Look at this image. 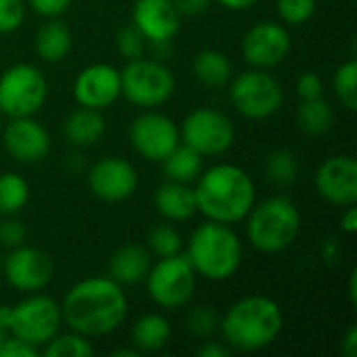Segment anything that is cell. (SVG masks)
<instances>
[{"mask_svg":"<svg viewBox=\"0 0 357 357\" xmlns=\"http://www.w3.org/2000/svg\"><path fill=\"white\" fill-rule=\"evenodd\" d=\"M8 322H10V305H0V328L8 333Z\"/></svg>","mask_w":357,"mask_h":357,"instance_id":"obj_48","label":"cell"},{"mask_svg":"<svg viewBox=\"0 0 357 357\" xmlns=\"http://www.w3.org/2000/svg\"><path fill=\"white\" fill-rule=\"evenodd\" d=\"M73 48V33L67 27V23L61 21V17L46 19L36 36H33V50L44 63H61L69 56Z\"/></svg>","mask_w":357,"mask_h":357,"instance_id":"obj_22","label":"cell"},{"mask_svg":"<svg viewBox=\"0 0 357 357\" xmlns=\"http://www.w3.org/2000/svg\"><path fill=\"white\" fill-rule=\"evenodd\" d=\"M46 357H92L94 356V347L90 343L88 337L69 331V333H59L56 337H52L42 351Z\"/></svg>","mask_w":357,"mask_h":357,"instance_id":"obj_30","label":"cell"},{"mask_svg":"<svg viewBox=\"0 0 357 357\" xmlns=\"http://www.w3.org/2000/svg\"><path fill=\"white\" fill-rule=\"evenodd\" d=\"M347 293H349V303H351V305H357V270H354L351 276H349Z\"/></svg>","mask_w":357,"mask_h":357,"instance_id":"obj_47","label":"cell"},{"mask_svg":"<svg viewBox=\"0 0 357 357\" xmlns=\"http://www.w3.org/2000/svg\"><path fill=\"white\" fill-rule=\"evenodd\" d=\"M245 222V236L249 245L266 255L282 253L289 249L301 230L299 207L284 195L255 203Z\"/></svg>","mask_w":357,"mask_h":357,"instance_id":"obj_5","label":"cell"},{"mask_svg":"<svg viewBox=\"0 0 357 357\" xmlns=\"http://www.w3.org/2000/svg\"><path fill=\"white\" fill-rule=\"evenodd\" d=\"M36 356H40V349H38V347H33V345H29V343H25V341L17 339V337H13V335H8V337L4 339L2 347H0V357H36Z\"/></svg>","mask_w":357,"mask_h":357,"instance_id":"obj_40","label":"cell"},{"mask_svg":"<svg viewBox=\"0 0 357 357\" xmlns=\"http://www.w3.org/2000/svg\"><path fill=\"white\" fill-rule=\"evenodd\" d=\"M316 8H318L316 0H276L278 19L287 27L305 25L316 15Z\"/></svg>","mask_w":357,"mask_h":357,"instance_id":"obj_34","label":"cell"},{"mask_svg":"<svg viewBox=\"0 0 357 357\" xmlns=\"http://www.w3.org/2000/svg\"><path fill=\"white\" fill-rule=\"evenodd\" d=\"M121 96V73L111 63H92L73 79V98L79 107L105 111Z\"/></svg>","mask_w":357,"mask_h":357,"instance_id":"obj_17","label":"cell"},{"mask_svg":"<svg viewBox=\"0 0 357 357\" xmlns=\"http://www.w3.org/2000/svg\"><path fill=\"white\" fill-rule=\"evenodd\" d=\"M27 4L23 0H0V36L13 33L23 25Z\"/></svg>","mask_w":357,"mask_h":357,"instance_id":"obj_36","label":"cell"},{"mask_svg":"<svg viewBox=\"0 0 357 357\" xmlns=\"http://www.w3.org/2000/svg\"><path fill=\"white\" fill-rule=\"evenodd\" d=\"M220 6H224L226 10H247L251 6H255L259 0H211Z\"/></svg>","mask_w":357,"mask_h":357,"instance_id":"obj_45","label":"cell"},{"mask_svg":"<svg viewBox=\"0 0 357 357\" xmlns=\"http://www.w3.org/2000/svg\"><path fill=\"white\" fill-rule=\"evenodd\" d=\"M266 178L274 186H291L299 178V159L291 149H276L266 159Z\"/></svg>","mask_w":357,"mask_h":357,"instance_id":"obj_29","label":"cell"},{"mask_svg":"<svg viewBox=\"0 0 357 357\" xmlns=\"http://www.w3.org/2000/svg\"><path fill=\"white\" fill-rule=\"evenodd\" d=\"M184 257L197 276L209 282H224L243 266V241L230 224L205 220L192 230Z\"/></svg>","mask_w":357,"mask_h":357,"instance_id":"obj_4","label":"cell"},{"mask_svg":"<svg viewBox=\"0 0 357 357\" xmlns=\"http://www.w3.org/2000/svg\"><path fill=\"white\" fill-rule=\"evenodd\" d=\"M6 337H8V333L0 328V347H2V343H4V339H6Z\"/></svg>","mask_w":357,"mask_h":357,"instance_id":"obj_50","label":"cell"},{"mask_svg":"<svg viewBox=\"0 0 357 357\" xmlns=\"http://www.w3.org/2000/svg\"><path fill=\"white\" fill-rule=\"evenodd\" d=\"M333 90L335 96L339 98V102L347 109V111H356L357 109V61L349 59L345 61L341 67H337L335 75H333Z\"/></svg>","mask_w":357,"mask_h":357,"instance_id":"obj_32","label":"cell"},{"mask_svg":"<svg viewBox=\"0 0 357 357\" xmlns=\"http://www.w3.org/2000/svg\"><path fill=\"white\" fill-rule=\"evenodd\" d=\"M90 192L105 203L128 201L138 190V172L123 157H102L88 169Z\"/></svg>","mask_w":357,"mask_h":357,"instance_id":"obj_15","label":"cell"},{"mask_svg":"<svg viewBox=\"0 0 357 357\" xmlns=\"http://www.w3.org/2000/svg\"><path fill=\"white\" fill-rule=\"evenodd\" d=\"M155 209L159 215L167 222H186L190 220L197 211V199H195V188L192 184L184 182H174L165 180L153 197Z\"/></svg>","mask_w":357,"mask_h":357,"instance_id":"obj_21","label":"cell"},{"mask_svg":"<svg viewBox=\"0 0 357 357\" xmlns=\"http://www.w3.org/2000/svg\"><path fill=\"white\" fill-rule=\"evenodd\" d=\"M0 138L4 151L23 165L40 163L50 151V134L33 115L8 119L2 126Z\"/></svg>","mask_w":357,"mask_h":357,"instance_id":"obj_18","label":"cell"},{"mask_svg":"<svg viewBox=\"0 0 357 357\" xmlns=\"http://www.w3.org/2000/svg\"><path fill=\"white\" fill-rule=\"evenodd\" d=\"M113 356L115 357H140V351H138L136 347H132V349H117V351H113Z\"/></svg>","mask_w":357,"mask_h":357,"instance_id":"obj_49","label":"cell"},{"mask_svg":"<svg viewBox=\"0 0 357 357\" xmlns=\"http://www.w3.org/2000/svg\"><path fill=\"white\" fill-rule=\"evenodd\" d=\"M132 25L149 44L172 42L182 25V15L174 0H134Z\"/></svg>","mask_w":357,"mask_h":357,"instance_id":"obj_19","label":"cell"},{"mask_svg":"<svg viewBox=\"0 0 357 357\" xmlns=\"http://www.w3.org/2000/svg\"><path fill=\"white\" fill-rule=\"evenodd\" d=\"M174 4H176V8L180 10V15H190V17H195V15L205 13V10L209 8L211 0H174Z\"/></svg>","mask_w":357,"mask_h":357,"instance_id":"obj_42","label":"cell"},{"mask_svg":"<svg viewBox=\"0 0 357 357\" xmlns=\"http://www.w3.org/2000/svg\"><path fill=\"white\" fill-rule=\"evenodd\" d=\"M144 284L151 301L157 307L165 312H178L192 301L197 274L184 253H178L172 257H159L155 264H151Z\"/></svg>","mask_w":357,"mask_h":357,"instance_id":"obj_7","label":"cell"},{"mask_svg":"<svg viewBox=\"0 0 357 357\" xmlns=\"http://www.w3.org/2000/svg\"><path fill=\"white\" fill-rule=\"evenodd\" d=\"M128 138L132 149L146 161H163L182 140L180 126L155 109H144L130 123Z\"/></svg>","mask_w":357,"mask_h":357,"instance_id":"obj_13","label":"cell"},{"mask_svg":"<svg viewBox=\"0 0 357 357\" xmlns=\"http://www.w3.org/2000/svg\"><path fill=\"white\" fill-rule=\"evenodd\" d=\"M234 351L224 343V341H211L205 339L203 345L199 347V357H232Z\"/></svg>","mask_w":357,"mask_h":357,"instance_id":"obj_41","label":"cell"},{"mask_svg":"<svg viewBox=\"0 0 357 357\" xmlns=\"http://www.w3.org/2000/svg\"><path fill=\"white\" fill-rule=\"evenodd\" d=\"M63 326V314L61 303H56L52 297L40 293L25 295L19 303L10 305V322H8V335L38 347H42L61 333Z\"/></svg>","mask_w":357,"mask_h":357,"instance_id":"obj_10","label":"cell"},{"mask_svg":"<svg viewBox=\"0 0 357 357\" xmlns=\"http://www.w3.org/2000/svg\"><path fill=\"white\" fill-rule=\"evenodd\" d=\"M234 138L236 128L232 119L224 111L211 107L192 109L180 126V140L203 157L228 153L234 144Z\"/></svg>","mask_w":357,"mask_h":357,"instance_id":"obj_11","label":"cell"},{"mask_svg":"<svg viewBox=\"0 0 357 357\" xmlns=\"http://www.w3.org/2000/svg\"><path fill=\"white\" fill-rule=\"evenodd\" d=\"M73 0H25V4L40 17L44 19H54L61 17L69 10Z\"/></svg>","mask_w":357,"mask_h":357,"instance_id":"obj_39","label":"cell"},{"mask_svg":"<svg viewBox=\"0 0 357 357\" xmlns=\"http://www.w3.org/2000/svg\"><path fill=\"white\" fill-rule=\"evenodd\" d=\"M339 255H341V247H339V243H337L335 238L324 241V245H322V259H324V261H328V264H333Z\"/></svg>","mask_w":357,"mask_h":357,"instance_id":"obj_46","label":"cell"},{"mask_svg":"<svg viewBox=\"0 0 357 357\" xmlns=\"http://www.w3.org/2000/svg\"><path fill=\"white\" fill-rule=\"evenodd\" d=\"M2 276L15 291L23 295L40 293L50 284L54 276V261L46 251L21 245L4 255Z\"/></svg>","mask_w":357,"mask_h":357,"instance_id":"obj_14","label":"cell"},{"mask_svg":"<svg viewBox=\"0 0 357 357\" xmlns=\"http://www.w3.org/2000/svg\"><path fill=\"white\" fill-rule=\"evenodd\" d=\"M115 48H117L121 59L134 61V59L144 56V52L149 48V42L144 40V36L134 25H126L115 36Z\"/></svg>","mask_w":357,"mask_h":357,"instance_id":"obj_35","label":"cell"},{"mask_svg":"<svg viewBox=\"0 0 357 357\" xmlns=\"http://www.w3.org/2000/svg\"><path fill=\"white\" fill-rule=\"evenodd\" d=\"M2 126H4V115L0 113V132H2Z\"/></svg>","mask_w":357,"mask_h":357,"instance_id":"obj_52","label":"cell"},{"mask_svg":"<svg viewBox=\"0 0 357 357\" xmlns=\"http://www.w3.org/2000/svg\"><path fill=\"white\" fill-rule=\"evenodd\" d=\"M146 249L151 251L153 257H172L182 253L184 249V241L182 234L178 232V228L169 224H157L151 228L149 236H146Z\"/></svg>","mask_w":357,"mask_h":357,"instance_id":"obj_31","label":"cell"},{"mask_svg":"<svg viewBox=\"0 0 357 357\" xmlns=\"http://www.w3.org/2000/svg\"><path fill=\"white\" fill-rule=\"evenodd\" d=\"M121 73V96L140 109H157L167 102L176 92L174 71L159 59L126 61Z\"/></svg>","mask_w":357,"mask_h":357,"instance_id":"obj_6","label":"cell"},{"mask_svg":"<svg viewBox=\"0 0 357 357\" xmlns=\"http://www.w3.org/2000/svg\"><path fill=\"white\" fill-rule=\"evenodd\" d=\"M230 102L245 119L261 121L282 109L284 90L268 69L249 67L247 71L232 75Z\"/></svg>","mask_w":357,"mask_h":357,"instance_id":"obj_8","label":"cell"},{"mask_svg":"<svg viewBox=\"0 0 357 357\" xmlns=\"http://www.w3.org/2000/svg\"><path fill=\"white\" fill-rule=\"evenodd\" d=\"M339 226H341V232L351 236L357 232V207L356 205H349V207H343V213H341V220H339Z\"/></svg>","mask_w":357,"mask_h":357,"instance_id":"obj_43","label":"cell"},{"mask_svg":"<svg viewBox=\"0 0 357 357\" xmlns=\"http://www.w3.org/2000/svg\"><path fill=\"white\" fill-rule=\"evenodd\" d=\"M48 96V82L40 67L15 63L0 73V113L6 119L36 115Z\"/></svg>","mask_w":357,"mask_h":357,"instance_id":"obj_9","label":"cell"},{"mask_svg":"<svg viewBox=\"0 0 357 357\" xmlns=\"http://www.w3.org/2000/svg\"><path fill=\"white\" fill-rule=\"evenodd\" d=\"M297 126L305 136H324L335 126V109L324 96L301 100L297 107Z\"/></svg>","mask_w":357,"mask_h":357,"instance_id":"obj_26","label":"cell"},{"mask_svg":"<svg viewBox=\"0 0 357 357\" xmlns=\"http://www.w3.org/2000/svg\"><path fill=\"white\" fill-rule=\"evenodd\" d=\"M341 354L345 357H357V326L351 324L341 339Z\"/></svg>","mask_w":357,"mask_h":357,"instance_id":"obj_44","label":"cell"},{"mask_svg":"<svg viewBox=\"0 0 357 357\" xmlns=\"http://www.w3.org/2000/svg\"><path fill=\"white\" fill-rule=\"evenodd\" d=\"M27 238V230L23 226V222L17 215H2L0 220V247L4 249H15L25 245Z\"/></svg>","mask_w":357,"mask_h":357,"instance_id":"obj_37","label":"cell"},{"mask_svg":"<svg viewBox=\"0 0 357 357\" xmlns=\"http://www.w3.org/2000/svg\"><path fill=\"white\" fill-rule=\"evenodd\" d=\"M192 71L195 77L207 88H224L234 75V67L228 54L218 48H203L201 52H197L192 61Z\"/></svg>","mask_w":357,"mask_h":357,"instance_id":"obj_25","label":"cell"},{"mask_svg":"<svg viewBox=\"0 0 357 357\" xmlns=\"http://www.w3.org/2000/svg\"><path fill=\"white\" fill-rule=\"evenodd\" d=\"M128 295L109 276H90L75 282L61 301L63 324L88 339L115 333L128 318Z\"/></svg>","mask_w":357,"mask_h":357,"instance_id":"obj_1","label":"cell"},{"mask_svg":"<svg viewBox=\"0 0 357 357\" xmlns=\"http://www.w3.org/2000/svg\"><path fill=\"white\" fill-rule=\"evenodd\" d=\"M284 314L268 295H247L220 316V335L236 354H255L270 347L282 333Z\"/></svg>","mask_w":357,"mask_h":357,"instance_id":"obj_3","label":"cell"},{"mask_svg":"<svg viewBox=\"0 0 357 357\" xmlns=\"http://www.w3.org/2000/svg\"><path fill=\"white\" fill-rule=\"evenodd\" d=\"M2 266H4V255L0 253V274H2Z\"/></svg>","mask_w":357,"mask_h":357,"instance_id":"obj_51","label":"cell"},{"mask_svg":"<svg viewBox=\"0 0 357 357\" xmlns=\"http://www.w3.org/2000/svg\"><path fill=\"white\" fill-rule=\"evenodd\" d=\"M153 264V255L146 247L138 243L121 245L113 251L109 259V278L119 282L121 287H134L144 282Z\"/></svg>","mask_w":357,"mask_h":357,"instance_id":"obj_20","label":"cell"},{"mask_svg":"<svg viewBox=\"0 0 357 357\" xmlns=\"http://www.w3.org/2000/svg\"><path fill=\"white\" fill-rule=\"evenodd\" d=\"M297 94L301 100L324 96V82L316 71H305L297 79Z\"/></svg>","mask_w":357,"mask_h":357,"instance_id":"obj_38","label":"cell"},{"mask_svg":"<svg viewBox=\"0 0 357 357\" xmlns=\"http://www.w3.org/2000/svg\"><path fill=\"white\" fill-rule=\"evenodd\" d=\"M107 123L102 117V111L77 107L71 111L63 123V134L67 142L75 149H88L94 146L105 136Z\"/></svg>","mask_w":357,"mask_h":357,"instance_id":"obj_23","label":"cell"},{"mask_svg":"<svg viewBox=\"0 0 357 357\" xmlns=\"http://www.w3.org/2000/svg\"><path fill=\"white\" fill-rule=\"evenodd\" d=\"M163 174L167 180L195 184L199 174L203 172V155H199L188 144L180 142L163 161Z\"/></svg>","mask_w":357,"mask_h":357,"instance_id":"obj_27","label":"cell"},{"mask_svg":"<svg viewBox=\"0 0 357 357\" xmlns=\"http://www.w3.org/2000/svg\"><path fill=\"white\" fill-rule=\"evenodd\" d=\"M29 201V182L17 172L0 174V215H17Z\"/></svg>","mask_w":357,"mask_h":357,"instance_id":"obj_28","label":"cell"},{"mask_svg":"<svg viewBox=\"0 0 357 357\" xmlns=\"http://www.w3.org/2000/svg\"><path fill=\"white\" fill-rule=\"evenodd\" d=\"M186 328L197 339H211L220 331V314L211 305H195L186 316Z\"/></svg>","mask_w":357,"mask_h":357,"instance_id":"obj_33","label":"cell"},{"mask_svg":"<svg viewBox=\"0 0 357 357\" xmlns=\"http://www.w3.org/2000/svg\"><path fill=\"white\" fill-rule=\"evenodd\" d=\"M130 339L140 354H157L169 345L172 324L163 314H144L132 324Z\"/></svg>","mask_w":357,"mask_h":357,"instance_id":"obj_24","label":"cell"},{"mask_svg":"<svg viewBox=\"0 0 357 357\" xmlns=\"http://www.w3.org/2000/svg\"><path fill=\"white\" fill-rule=\"evenodd\" d=\"M293 40L291 31L284 23L264 19L253 23L243 40H241V54L245 63L253 69H274L291 54Z\"/></svg>","mask_w":357,"mask_h":357,"instance_id":"obj_12","label":"cell"},{"mask_svg":"<svg viewBox=\"0 0 357 357\" xmlns=\"http://www.w3.org/2000/svg\"><path fill=\"white\" fill-rule=\"evenodd\" d=\"M314 186L320 199L335 207L357 203V161L351 155H333L324 159L314 176Z\"/></svg>","mask_w":357,"mask_h":357,"instance_id":"obj_16","label":"cell"},{"mask_svg":"<svg viewBox=\"0 0 357 357\" xmlns=\"http://www.w3.org/2000/svg\"><path fill=\"white\" fill-rule=\"evenodd\" d=\"M192 188L197 211L203 213L205 220L230 226L243 222L257 203L253 178L247 169L234 163H215L207 169L203 167Z\"/></svg>","mask_w":357,"mask_h":357,"instance_id":"obj_2","label":"cell"}]
</instances>
